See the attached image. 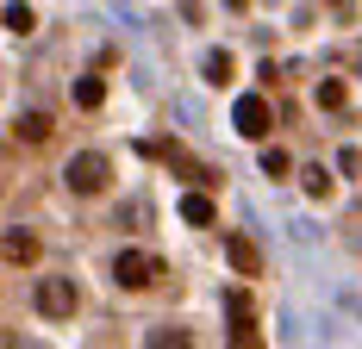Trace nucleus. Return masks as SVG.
I'll return each instance as SVG.
<instances>
[{
    "mask_svg": "<svg viewBox=\"0 0 362 349\" xmlns=\"http://www.w3.org/2000/svg\"><path fill=\"white\" fill-rule=\"evenodd\" d=\"M319 106L337 112V106H344V81H319Z\"/></svg>",
    "mask_w": 362,
    "mask_h": 349,
    "instance_id": "obj_15",
    "label": "nucleus"
},
{
    "mask_svg": "<svg viewBox=\"0 0 362 349\" xmlns=\"http://www.w3.org/2000/svg\"><path fill=\"white\" fill-rule=\"evenodd\" d=\"M306 194H313V200H331V174L325 169H306Z\"/></svg>",
    "mask_w": 362,
    "mask_h": 349,
    "instance_id": "obj_13",
    "label": "nucleus"
},
{
    "mask_svg": "<svg viewBox=\"0 0 362 349\" xmlns=\"http://www.w3.org/2000/svg\"><path fill=\"white\" fill-rule=\"evenodd\" d=\"M6 262H37V237L13 231V237H6Z\"/></svg>",
    "mask_w": 362,
    "mask_h": 349,
    "instance_id": "obj_9",
    "label": "nucleus"
},
{
    "mask_svg": "<svg viewBox=\"0 0 362 349\" xmlns=\"http://www.w3.org/2000/svg\"><path fill=\"white\" fill-rule=\"evenodd\" d=\"M150 349H194V337H187V331H169V324H163V331H150Z\"/></svg>",
    "mask_w": 362,
    "mask_h": 349,
    "instance_id": "obj_11",
    "label": "nucleus"
},
{
    "mask_svg": "<svg viewBox=\"0 0 362 349\" xmlns=\"http://www.w3.org/2000/svg\"><path fill=\"white\" fill-rule=\"evenodd\" d=\"M231 125H238L244 138H269V125H275V106L262 100V94H244V100L231 106Z\"/></svg>",
    "mask_w": 362,
    "mask_h": 349,
    "instance_id": "obj_4",
    "label": "nucleus"
},
{
    "mask_svg": "<svg viewBox=\"0 0 362 349\" xmlns=\"http://www.w3.org/2000/svg\"><path fill=\"white\" fill-rule=\"evenodd\" d=\"M100 100H107V81H100V75H81V81H75V106H88V112H94Z\"/></svg>",
    "mask_w": 362,
    "mask_h": 349,
    "instance_id": "obj_7",
    "label": "nucleus"
},
{
    "mask_svg": "<svg viewBox=\"0 0 362 349\" xmlns=\"http://www.w3.org/2000/svg\"><path fill=\"white\" fill-rule=\"evenodd\" d=\"M225 256H231V268H238V275H262V249H256L250 237H238V231H231V237H225Z\"/></svg>",
    "mask_w": 362,
    "mask_h": 349,
    "instance_id": "obj_5",
    "label": "nucleus"
},
{
    "mask_svg": "<svg viewBox=\"0 0 362 349\" xmlns=\"http://www.w3.org/2000/svg\"><path fill=\"white\" fill-rule=\"evenodd\" d=\"M231 349H256V337H250V331H238V343H231Z\"/></svg>",
    "mask_w": 362,
    "mask_h": 349,
    "instance_id": "obj_16",
    "label": "nucleus"
},
{
    "mask_svg": "<svg viewBox=\"0 0 362 349\" xmlns=\"http://www.w3.org/2000/svg\"><path fill=\"white\" fill-rule=\"evenodd\" d=\"M112 280L132 287V293H144V287L163 280V256H150V249H119V256H112Z\"/></svg>",
    "mask_w": 362,
    "mask_h": 349,
    "instance_id": "obj_1",
    "label": "nucleus"
},
{
    "mask_svg": "<svg viewBox=\"0 0 362 349\" xmlns=\"http://www.w3.org/2000/svg\"><path fill=\"white\" fill-rule=\"evenodd\" d=\"M75 306H81V293H75V280H63V275L37 280V312H44V318H69Z\"/></svg>",
    "mask_w": 362,
    "mask_h": 349,
    "instance_id": "obj_3",
    "label": "nucleus"
},
{
    "mask_svg": "<svg viewBox=\"0 0 362 349\" xmlns=\"http://www.w3.org/2000/svg\"><path fill=\"white\" fill-rule=\"evenodd\" d=\"M0 19H6V32H19V37H25V32L37 25V13H32V6H19V0H13V6L0 13Z\"/></svg>",
    "mask_w": 362,
    "mask_h": 349,
    "instance_id": "obj_10",
    "label": "nucleus"
},
{
    "mask_svg": "<svg viewBox=\"0 0 362 349\" xmlns=\"http://www.w3.org/2000/svg\"><path fill=\"white\" fill-rule=\"evenodd\" d=\"M63 181H69V194H100V187L112 181V162L100 156V150H81V156H69Z\"/></svg>",
    "mask_w": 362,
    "mask_h": 349,
    "instance_id": "obj_2",
    "label": "nucleus"
},
{
    "mask_svg": "<svg viewBox=\"0 0 362 349\" xmlns=\"http://www.w3.org/2000/svg\"><path fill=\"white\" fill-rule=\"evenodd\" d=\"M288 169H293L288 150H262V174H288Z\"/></svg>",
    "mask_w": 362,
    "mask_h": 349,
    "instance_id": "obj_12",
    "label": "nucleus"
},
{
    "mask_svg": "<svg viewBox=\"0 0 362 349\" xmlns=\"http://www.w3.org/2000/svg\"><path fill=\"white\" fill-rule=\"evenodd\" d=\"M181 218H187V225H213V200H206V194H187V200H181Z\"/></svg>",
    "mask_w": 362,
    "mask_h": 349,
    "instance_id": "obj_8",
    "label": "nucleus"
},
{
    "mask_svg": "<svg viewBox=\"0 0 362 349\" xmlns=\"http://www.w3.org/2000/svg\"><path fill=\"white\" fill-rule=\"evenodd\" d=\"M50 131H57V125H50V112H25V119H19V143H44Z\"/></svg>",
    "mask_w": 362,
    "mask_h": 349,
    "instance_id": "obj_6",
    "label": "nucleus"
},
{
    "mask_svg": "<svg viewBox=\"0 0 362 349\" xmlns=\"http://www.w3.org/2000/svg\"><path fill=\"white\" fill-rule=\"evenodd\" d=\"M206 81H231V57H225V50L206 57Z\"/></svg>",
    "mask_w": 362,
    "mask_h": 349,
    "instance_id": "obj_14",
    "label": "nucleus"
}]
</instances>
